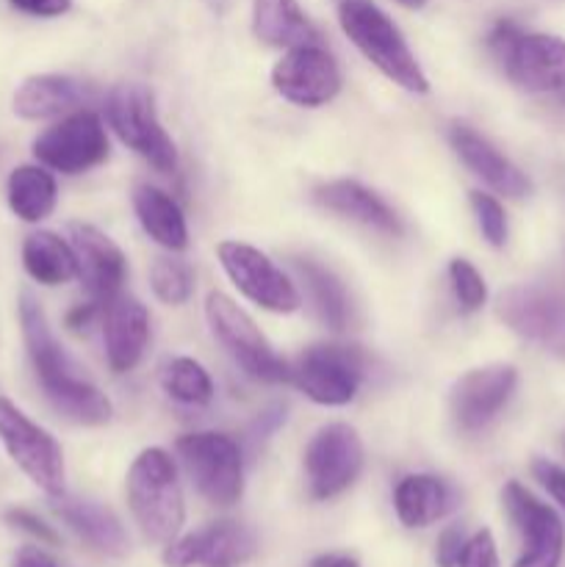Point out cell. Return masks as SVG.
Here are the masks:
<instances>
[{
    "label": "cell",
    "instance_id": "obj_1",
    "mask_svg": "<svg viewBox=\"0 0 565 567\" xmlns=\"http://www.w3.org/2000/svg\"><path fill=\"white\" fill-rule=\"evenodd\" d=\"M20 327L25 341L28 358H31L33 374L42 385L44 399L59 410L64 419L81 426H103L111 421L109 396L83 374L81 365L66 354L59 338L48 324V316L39 308L31 293L20 297Z\"/></svg>",
    "mask_w": 565,
    "mask_h": 567
},
{
    "label": "cell",
    "instance_id": "obj_2",
    "mask_svg": "<svg viewBox=\"0 0 565 567\" xmlns=\"http://www.w3.org/2000/svg\"><path fill=\"white\" fill-rule=\"evenodd\" d=\"M127 504L150 543L170 546L186 520L177 468L164 449H144L127 471Z\"/></svg>",
    "mask_w": 565,
    "mask_h": 567
},
{
    "label": "cell",
    "instance_id": "obj_3",
    "mask_svg": "<svg viewBox=\"0 0 565 567\" xmlns=\"http://www.w3.org/2000/svg\"><path fill=\"white\" fill-rule=\"evenodd\" d=\"M338 20L355 48L386 78L413 94H424L430 81L421 72L413 50L404 42L397 22L371 0H338Z\"/></svg>",
    "mask_w": 565,
    "mask_h": 567
},
{
    "label": "cell",
    "instance_id": "obj_4",
    "mask_svg": "<svg viewBox=\"0 0 565 567\" xmlns=\"http://www.w3.org/2000/svg\"><path fill=\"white\" fill-rule=\"evenodd\" d=\"M205 319H208L216 341L236 360V365H242L244 374L258 382L291 380L286 360L271 349L264 332L230 297H225L222 291H210L205 299Z\"/></svg>",
    "mask_w": 565,
    "mask_h": 567
},
{
    "label": "cell",
    "instance_id": "obj_5",
    "mask_svg": "<svg viewBox=\"0 0 565 567\" xmlns=\"http://www.w3.org/2000/svg\"><path fill=\"white\" fill-rule=\"evenodd\" d=\"M105 116L120 142L142 155L147 164H153L158 172L175 169V142L161 127L153 94L142 83H120L105 100Z\"/></svg>",
    "mask_w": 565,
    "mask_h": 567
},
{
    "label": "cell",
    "instance_id": "obj_6",
    "mask_svg": "<svg viewBox=\"0 0 565 567\" xmlns=\"http://www.w3.org/2000/svg\"><path fill=\"white\" fill-rule=\"evenodd\" d=\"M177 454L194 487L214 507H233L244 493L242 449L219 432H194L177 441Z\"/></svg>",
    "mask_w": 565,
    "mask_h": 567
},
{
    "label": "cell",
    "instance_id": "obj_7",
    "mask_svg": "<svg viewBox=\"0 0 565 567\" xmlns=\"http://www.w3.org/2000/svg\"><path fill=\"white\" fill-rule=\"evenodd\" d=\"M0 443L17 468L42 493L64 496V454L55 437L33 424L11 399L0 396Z\"/></svg>",
    "mask_w": 565,
    "mask_h": 567
},
{
    "label": "cell",
    "instance_id": "obj_8",
    "mask_svg": "<svg viewBox=\"0 0 565 567\" xmlns=\"http://www.w3.org/2000/svg\"><path fill=\"white\" fill-rule=\"evenodd\" d=\"M33 155L48 169L81 175L103 164L109 155V136L94 111H72L70 116L39 133L33 142Z\"/></svg>",
    "mask_w": 565,
    "mask_h": 567
},
{
    "label": "cell",
    "instance_id": "obj_9",
    "mask_svg": "<svg viewBox=\"0 0 565 567\" xmlns=\"http://www.w3.org/2000/svg\"><path fill=\"white\" fill-rule=\"evenodd\" d=\"M222 269L233 280V286L249 299L271 313H294L299 308V291L294 282L277 269L275 260L266 258L260 249L238 241H222L216 247Z\"/></svg>",
    "mask_w": 565,
    "mask_h": 567
},
{
    "label": "cell",
    "instance_id": "obj_10",
    "mask_svg": "<svg viewBox=\"0 0 565 567\" xmlns=\"http://www.w3.org/2000/svg\"><path fill=\"white\" fill-rule=\"evenodd\" d=\"M496 313L521 338L565 358V297L537 286H515L499 297Z\"/></svg>",
    "mask_w": 565,
    "mask_h": 567
},
{
    "label": "cell",
    "instance_id": "obj_11",
    "mask_svg": "<svg viewBox=\"0 0 565 567\" xmlns=\"http://www.w3.org/2000/svg\"><path fill=\"white\" fill-rule=\"evenodd\" d=\"M363 468V443L349 424H330L310 441L305 452L310 496L325 502L358 480Z\"/></svg>",
    "mask_w": 565,
    "mask_h": 567
},
{
    "label": "cell",
    "instance_id": "obj_12",
    "mask_svg": "<svg viewBox=\"0 0 565 567\" xmlns=\"http://www.w3.org/2000/svg\"><path fill=\"white\" fill-rule=\"evenodd\" d=\"M291 377L299 391L316 404L341 408L358 393L363 380V358L358 349L314 347L297 360Z\"/></svg>",
    "mask_w": 565,
    "mask_h": 567
},
{
    "label": "cell",
    "instance_id": "obj_13",
    "mask_svg": "<svg viewBox=\"0 0 565 567\" xmlns=\"http://www.w3.org/2000/svg\"><path fill=\"white\" fill-rule=\"evenodd\" d=\"M271 86L288 103L316 109V105L330 103L341 92V72L325 48L299 44V48H288V53L275 64Z\"/></svg>",
    "mask_w": 565,
    "mask_h": 567
},
{
    "label": "cell",
    "instance_id": "obj_14",
    "mask_svg": "<svg viewBox=\"0 0 565 567\" xmlns=\"http://www.w3.org/2000/svg\"><path fill=\"white\" fill-rule=\"evenodd\" d=\"M504 507L524 537V554L515 567H559L565 551V529L559 515L548 504L537 502L518 482L504 485Z\"/></svg>",
    "mask_w": 565,
    "mask_h": 567
},
{
    "label": "cell",
    "instance_id": "obj_15",
    "mask_svg": "<svg viewBox=\"0 0 565 567\" xmlns=\"http://www.w3.org/2000/svg\"><path fill=\"white\" fill-rule=\"evenodd\" d=\"M258 551V540L247 526L219 520L205 529L172 540L164 551L166 567H230L247 563Z\"/></svg>",
    "mask_w": 565,
    "mask_h": 567
},
{
    "label": "cell",
    "instance_id": "obj_16",
    "mask_svg": "<svg viewBox=\"0 0 565 567\" xmlns=\"http://www.w3.org/2000/svg\"><path fill=\"white\" fill-rule=\"evenodd\" d=\"M515 382L518 374L513 365H485L460 377L452 388L454 424L463 432H476L491 424L513 396Z\"/></svg>",
    "mask_w": 565,
    "mask_h": 567
},
{
    "label": "cell",
    "instance_id": "obj_17",
    "mask_svg": "<svg viewBox=\"0 0 565 567\" xmlns=\"http://www.w3.org/2000/svg\"><path fill=\"white\" fill-rule=\"evenodd\" d=\"M510 81L524 92L546 94L565 86V39L552 33H518L502 55Z\"/></svg>",
    "mask_w": 565,
    "mask_h": 567
},
{
    "label": "cell",
    "instance_id": "obj_18",
    "mask_svg": "<svg viewBox=\"0 0 565 567\" xmlns=\"http://www.w3.org/2000/svg\"><path fill=\"white\" fill-rule=\"evenodd\" d=\"M70 247L78 260V277H81L83 288L105 305L120 293L122 282H125V255L122 249L111 241L105 233H100L92 225H70Z\"/></svg>",
    "mask_w": 565,
    "mask_h": 567
},
{
    "label": "cell",
    "instance_id": "obj_19",
    "mask_svg": "<svg viewBox=\"0 0 565 567\" xmlns=\"http://www.w3.org/2000/svg\"><path fill=\"white\" fill-rule=\"evenodd\" d=\"M103 338L111 371L127 374L136 369L150 341L147 308L138 299L116 293L103 305Z\"/></svg>",
    "mask_w": 565,
    "mask_h": 567
},
{
    "label": "cell",
    "instance_id": "obj_20",
    "mask_svg": "<svg viewBox=\"0 0 565 567\" xmlns=\"http://www.w3.org/2000/svg\"><path fill=\"white\" fill-rule=\"evenodd\" d=\"M449 142H452L454 153L460 155L465 166L474 172L476 177H482V183L493 188V192L504 194V197H526L532 192V183L518 166L510 158H504L485 136L474 131L469 125H452L449 131Z\"/></svg>",
    "mask_w": 565,
    "mask_h": 567
},
{
    "label": "cell",
    "instance_id": "obj_21",
    "mask_svg": "<svg viewBox=\"0 0 565 567\" xmlns=\"http://www.w3.org/2000/svg\"><path fill=\"white\" fill-rule=\"evenodd\" d=\"M55 515L81 537L83 543L94 548V551L105 554V557H125L131 551V540H127L125 526L120 524L109 507L89 498L75 496H59L53 504Z\"/></svg>",
    "mask_w": 565,
    "mask_h": 567
},
{
    "label": "cell",
    "instance_id": "obj_22",
    "mask_svg": "<svg viewBox=\"0 0 565 567\" xmlns=\"http://www.w3.org/2000/svg\"><path fill=\"white\" fill-rule=\"evenodd\" d=\"M92 100V89L70 75H31L17 86L14 114L22 120H50Z\"/></svg>",
    "mask_w": 565,
    "mask_h": 567
},
{
    "label": "cell",
    "instance_id": "obj_23",
    "mask_svg": "<svg viewBox=\"0 0 565 567\" xmlns=\"http://www.w3.org/2000/svg\"><path fill=\"white\" fill-rule=\"evenodd\" d=\"M454 502H458V496H454L452 487L430 474L404 476L397 485V493H393V507H397L399 520L408 529L432 526L443 515L452 513Z\"/></svg>",
    "mask_w": 565,
    "mask_h": 567
},
{
    "label": "cell",
    "instance_id": "obj_24",
    "mask_svg": "<svg viewBox=\"0 0 565 567\" xmlns=\"http://www.w3.org/2000/svg\"><path fill=\"white\" fill-rule=\"evenodd\" d=\"M316 203L325 205L327 210L347 216V219L360 221V225L374 227V230L391 233V236L402 233L399 216L374 192H369V188L355 181H332L327 186L316 188Z\"/></svg>",
    "mask_w": 565,
    "mask_h": 567
},
{
    "label": "cell",
    "instance_id": "obj_25",
    "mask_svg": "<svg viewBox=\"0 0 565 567\" xmlns=\"http://www.w3.org/2000/svg\"><path fill=\"white\" fill-rule=\"evenodd\" d=\"M253 31L271 48H299L319 42V31L297 0H253Z\"/></svg>",
    "mask_w": 565,
    "mask_h": 567
},
{
    "label": "cell",
    "instance_id": "obj_26",
    "mask_svg": "<svg viewBox=\"0 0 565 567\" xmlns=\"http://www.w3.org/2000/svg\"><path fill=\"white\" fill-rule=\"evenodd\" d=\"M133 208H136L138 221L144 233L161 247L181 252L188 247V227L183 219V210L177 208L175 199L155 186H138L133 194Z\"/></svg>",
    "mask_w": 565,
    "mask_h": 567
},
{
    "label": "cell",
    "instance_id": "obj_27",
    "mask_svg": "<svg viewBox=\"0 0 565 567\" xmlns=\"http://www.w3.org/2000/svg\"><path fill=\"white\" fill-rule=\"evenodd\" d=\"M22 266L39 286H64L78 277V260L70 244L55 233L39 230L22 244Z\"/></svg>",
    "mask_w": 565,
    "mask_h": 567
},
{
    "label": "cell",
    "instance_id": "obj_28",
    "mask_svg": "<svg viewBox=\"0 0 565 567\" xmlns=\"http://www.w3.org/2000/svg\"><path fill=\"white\" fill-rule=\"evenodd\" d=\"M6 199L17 219L22 221H42L53 214L59 188H55L53 175L42 166H17L6 183Z\"/></svg>",
    "mask_w": 565,
    "mask_h": 567
},
{
    "label": "cell",
    "instance_id": "obj_29",
    "mask_svg": "<svg viewBox=\"0 0 565 567\" xmlns=\"http://www.w3.org/2000/svg\"><path fill=\"white\" fill-rule=\"evenodd\" d=\"M297 269L302 275L305 286H308L310 297H314L316 313L325 321L330 330L341 332L349 324V299L343 291L341 280H338L332 271H327L325 266L314 264V260H297Z\"/></svg>",
    "mask_w": 565,
    "mask_h": 567
},
{
    "label": "cell",
    "instance_id": "obj_30",
    "mask_svg": "<svg viewBox=\"0 0 565 567\" xmlns=\"http://www.w3.org/2000/svg\"><path fill=\"white\" fill-rule=\"evenodd\" d=\"M161 388L166 396L181 404H192V408H203L214 399V382H210L208 371L192 358L170 360L161 371Z\"/></svg>",
    "mask_w": 565,
    "mask_h": 567
},
{
    "label": "cell",
    "instance_id": "obj_31",
    "mask_svg": "<svg viewBox=\"0 0 565 567\" xmlns=\"http://www.w3.org/2000/svg\"><path fill=\"white\" fill-rule=\"evenodd\" d=\"M150 282H153L155 297L164 305H183L188 302L194 291V271L183 260L158 258L150 269Z\"/></svg>",
    "mask_w": 565,
    "mask_h": 567
},
{
    "label": "cell",
    "instance_id": "obj_32",
    "mask_svg": "<svg viewBox=\"0 0 565 567\" xmlns=\"http://www.w3.org/2000/svg\"><path fill=\"white\" fill-rule=\"evenodd\" d=\"M449 280H452V291L465 313H474V310H480L482 305H485L487 286L485 280H482L480 271H476L469 260H452V264H449Z\"/></svg>",
    "mask_w": 565,
    "mask_h": 567
},
{
    "label": "cell",
    "instance_id": "obj_33",
    "mask_svg": "<svg viewBox=\"0 0 565 567\" xmlns=\"http://www.w3.org/2000/svg\"><path fill=\"white\" fill-rule=\"evenodd\" d=\"M471 208H474L476 225H480L485 241L491 247H504V241H507V216H504L499 199H493L491 194L471 192Z\"/></svg>",
    "mask_w": 565,
    "mask_h": 567
},
{
    "label": "cell",
    "instance_id": "obj_34",
    "mask_svg": "<svg viewBox=\"0 0 565 567\" xmlns=\"http://www.w3.org/2000/svg\"><path fill=\"white\" fill-rule=\"evenodd\" d=\"M3 520L11 526V529L22 532L28 537H37L39 543H48V546H59V535L53 532V526L44 524L39 515H33L31 509L11 507L3 513Z\"/></svg>",
    "mask_w": 565,
    "mask_h": 567
},
{
    "label": "cell",
    "instance_id": "obj_35",
    "mask_svg": "<svg viewBox=\"0 0 565 567\" xmlns=\"http://www.w3.org/2000/svg\"><path fill=\"white\" fill-rule=\"evenodd\" d=\"M458 567H499L496 543H493L491 532L482 529L474 537H469Z\"/></svg>",
    "mask_w": 565,
    "mask_h": 567
},
{
    "label": "cell",
    "instance_id": "obj_36",
    "mask_svg": "<svg viewBox=\"0 0 565 567\" xmlns=\"http://www.w3.org/2000/svg\"><path fill=\"white\" fill-rule=\"evenodd\" d=\"M465 543L469 540H465L463 526H449V529H443L435 546V563L441 567H458Z\"/></svg>",
    "mask_w": 565,
    "mask_h": 567
},
{
    "label": "cell",
    "instance_id": "obj_37",
    "mask_svg": "<svg viewBox=\"0 0 565 567\" xmlns=\"http://www.w3.org/2000/svg\"><path fill=\"white\" fill-rule=\"evenodd\" d=\"M532 474L548 491V496L559 504V509L565 513V471L559 465L548 463V460H535L532 463Z\"/></svg>",
    "mask_w": 565,
    "mask_h": 567
},
{
    "label": "cell",
    "instance_id": "obj_38",
    "mask_svg": "<svg viewBox=\"0 0 565 567\" xmlns=\"http://www.w3.org/2000/svg\"><path fill=\"white\" fill-rule=\"evenodd\" d=\"M17 11L31 17H61L70 11L72 0H9Z\"/></svg>",
    "mask_w": 565,
    "mask_h": 567
},
{
    "label": "cell",
    "instance_id": "obj_39",
    "mask_svg": "<svg viewBox=\"0 0 565 567\" xmlns=\"http://www.w3.org/2000/svg\"><path fill=\"white\" fill-rule=\"evenodd\" d=\"M97 316H103L100 305H94V302L78 305V308H72L70 313H66V327H70L72 332H89V327L94 324V319H97Z\"/></svg>",
    "mask_w": 565,
    "mask_h": 567
},
{
    "label": "cell",
    "instance_id": "obj_40",
    "mask_svg": "<svg viewBox=\"0 0 565 567\" xmlns=\"http://www.w3.org/2000/svg\"><path fill=\"white\" fill-rule=\"evenodd\" d=\"M11 567H64L59 563V559H53L50 554L39 551V548H20V551L14 554V559H11Z\"/></svg>",
    "mask_w": 565,
    "mask_h": 567
},
{
    "label": "cell",
    "instance_id": "obj_41",
    "mask_svg": "<svg viewBox=\"0 0 565 567\" xmlns=\"http://www.w3.org/2000/svg\"><path fill=\"white\" fill-rule=\"evenodd\" d=\"M310 567H360V563L349 554H321L310 563Z\"/></svg>",
    "mask_w": 565,
    "mask_h": 567
},
{
    "label": "cell",
    "instance_id": "obj_42",
    "mask_svg": "<svg viewBox=\"0 0 565 567\" xmlns=\"http://www.w3.org/2000/svg\"><path fill=\"white\" fill-rule=\"evenodd\" d=\"M552 105H554V109L559 111V114H565V86H563V89H557V92H554Z\"/></svg>",
    "mask_w": 565,
    "mask_h": 567
},
{
    "label": "cell",
    "instance_id": "obj_43",
    "mask_svg": "<svg viewBox=\"0 0 565 567\" xmlns=\"http://www.w3.org/2000/svg\"><path fill=\"white\" fill-rule=\"evenodd\" d=\"M397 3H402L404 9H421V6H427V0H397Z\"/></svg>",
    "mask_w": 565,
    "mask_h": 567
}]
</instances>
